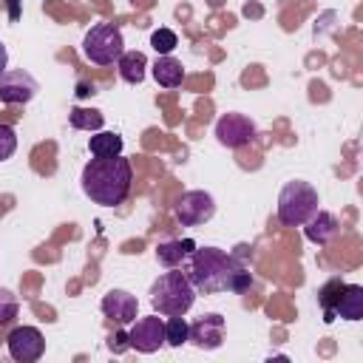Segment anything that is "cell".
Returning a JSON list of instances; mask_svg holds the SVG:
<instances>
[{
  "instance_id": "7c38bea8",
  "label": "cell",
  "mask_w": 363,
  "mask_h": 363,
  "mask_svg": "<svg viewBox=\"0 0 363 363\" xmlns=\"http://www.w3.org/2000/svg\"><path fill=\"white\" fill-rule=\"evenodd\" d=\"M193 346L204 349V352H213L224 343V318L218 312H207L201 315L196 323H190V340Z\"/></svg>"
},
{
  "instance_id": "8992f818",
  "label": "cell",
  "mask_w": 363,
  "mask_h": 363,
  "mask_svg": "<svg viewBox=\"0 0 363 363\" xmlns=\"http://www.w3.org/2000/svg\"><path fill=\"white\" fill-rule=\"evenodd\" d=\"M173 213L182 227H201L216 216V199L207 190H187L179 196Z\"/></svg>"
},
{
  "instance_id": "9c48e42d",
  "label": "cell",
  "mask_w": 363,
  "mask_h": 363,
  "mask_svg": "<svg viewBox=\"0 0 363 363\" xmlns=\"http://www.w3.org/2000/svg\"><path fill=\"white\" fill-rule=\"evenodd\" d=\"M6 346H9V354L17 363H34L45 352V337L37 326H17V329L9 332Z\"/></svg>"
},
{
  "instance_id": "3957f363",
  "label": "cell",
  "mask_w": 363,
  "mask_h": 363,
  "mask_svg": "<svg viewBox=\"0 0 363 363\" xmlns=\"http://www.w3.org/2000/svg\"><path fill=\"white\" fill-rule=\"evenodd\" d=\"M150 306H153V312H159V315H187L190 312V306H193V301H196V289H193V284L187 281V275L182 272V269H167V272H162L153 284H150Z\"/></svg>"
},
{
  "instance_id": "6da1fadb",
  "label": "cell",
  "mask_w": 363,
  "mask_h": 363,
  "mask_svg": "<svg viewBox=\"0 0 363 363\" xmlns=\"http://www.w3.org/2000/svg\"><path fill=\"white\" fill-rule=\"evenodd\" d=\"M182 272L196 292H247L252 286V272L238 264V255L218 247H196L184 261Z\"/></svg>"
},
{
  "instance_id": "44dd1931",
  "label": "cell",
  "mask_w": 363,
  "mask_h": 363,
  "mask_svg": "<svg viewBox=\"0 0 363 363\" xmlns=\"http://www.w3.org/2000/svg\"><path fill=\"white\" fill-rule=\"evenodd\" d=\"M190 340V323L184 320V315H170V320H164V343L179 349Z\"/></svg>"
},
{
  "instance_id": "ba28073f",
  "label": "cell",
  "mask_w": 363,
  "mask_h": 363,
  "mask_svg": "<svg viewBox=\"0 0 363 363\" xmlns=\"http://www.w3.org/2000/svg\"><path fill=\"white\" fill-rule=\"evenodd\" d=\"M128 340L130 349L142 352V354H153L164 346V320L159 315H147V318H136L128 329Z\"/></svg>"
},
{
  "instance_id": "484cf974",
  "label": "cell",
  "mask_w": 363,
  "mask_h": 363,
  "mask_svg": "<svg viewBox=\"0 0 363 363\" xmlns=\"http://www.w3.org/2000/svg\"><path fill=\"white\" fill-rule=\"evenodd\" d=\"M0 3L9 6V20H17V17H20V3H23V0H0Z\"/></svg>"
},
{
  "instance_id": "277c9868",
  "label": "cell",
  "mask_w": 363,
  "mask_h": 363,
  "mask_svg": "<svg viewBox=\"0 0 363 363\" xmlns=\"http://www.w3.org/2000/svg\"><path fill=\"white\" fill-rule=\"evenodd\" d=\"M320 199H318V190L303 182V179H295V182H286L278 193V221L284 227H301L315 210H318Z\"/></svg>"
},
{
  "instance_id": "5b68a950",
  "label": "cell",
  "mask_w": 363,
  "mask_h": 363,
  "mask_svg": "<svg viewBox=\"0 0 363 363\" xmlns=\"http://www.w3.org/2000/svg\"><path fill=\"white\" fill-rule=\"evenodd\" d=\"M125 51V40L116 23H96L82 37V54L94 65H113Z\"/></svg>"
},
{
  "instance_id": "4fadbf2b",
  "label": "cell",
  "mask_w": 363,
  "mask_h": 363,
  "mask_svg": "<svg viewBox=\"0 0 363 363\" xmlns=\"http://www.w3.org/2000/svg\"><path fill=\"white\" fill-rule=\"evenodd\" d=\"M301 227H303V235H306L312 244H320V247L329 244V241L340 233V221H337V216L329 213V210H320V207H318Z\"/></svg>"
},
{
  "instance_id": "603a6c76",
  "label": "cell",
  "mask_w": 363,
  "mask_h": 363,
  "mask_svg": "<svg viewBox=\"0 0 363 363\" xmlns=\"http://www.w3.org/2000/svg\"><path fill=\"white\" fill-rule=\"evenodd\" d=\"M17 309H20V303H17L14 292L0 286V326L9 323V320H14L17 318Z\"/></svg>"
},
{
  "instance_id": "7a4b0ae2",
  "label": "cell",
  "mask_w": 363,
  "mask_h": 363,
  "mask_svg": "<svg viewBox=\"0 0 363 363\" xmlns=\"http://www.w3.org/2000/svg\"><path fill=\"white\" fill-rule=\"evenodd\" d=\"M82 193L99 204V207H116L128 199L130 182H133V167L130 162L119 156H94L82 167Z\"/></svg>"
},
{
  "instance_id": "e0dca14e",
  "label": "cell",
  "mask_w": 363,
  "mask_h": 363,
  "mask_svg": "<svg viewBox=\"0 0 363 363\" xmlns=\"http://www.w3.org/2000/svg\"><path fill=\"white\" fill-rule=\"evenodd\" d=\"M119 65V77L130 85H139L145 79V68H147V57L142 51H122V57L116 60Z\"/></svg>"
},
{
  "instance_id": "9a60e30c",
  "label": "cell",
  "mask_w": 363,
  "mask_h": 363,
  "mask_svg": "<svg viewBox=\"0 0 363 363\" xmlns=\"http://www.w3.org/2000/svg\"><path fill=\"white\" fill-rule=\"evenodd\" d=\"M193 250H196V241H190V238H170V241H162V244L156 247V261H159L162 267L173 269V267H179Z\"/></svg>"
},
{
  "instance_id": "ac0fdd59",
  "label": "cell",
  "mask_w": 363,
  "mask_h": 363,
  "mask_svg": "<svg viewBox=\"0 0 363 363\" xmlns=\"http://www.w3.org/2000/svg\"><path fill=\"white\" fill-rule=\"evenodd\" d=\"M68 122H71V128H77V130H102V125H105V116H102V111H96V108H82V105H77V108H71L68 111Z\"/></svg>"
},
{
  "instance_id": "4316f807",
  "label": "cell",
  "mask_w": 363,
  "mask_h": 363,
  "mask_svg": "<svg viewBox=\"0 0 363 363\" xmlns=\"http://www.w3.org/2000/svg\"><path fill=\"white\" fill-rule=\"evenodd\" d=\"M77 94H79V96H94V94H96V85H94V82H79V85H77Z\"/></svg>"
},
{
  "instance_id": "30bf717a",
  "label": "cell",
  "mask_w": 363,
  "mask_h": 363,
  "mask_svg": "<svg viewBox=\"0 0 363 363\" xmlns=\"http://www.w3.org/2000/svg\"><path fill=\"white\" fill-rule=\"evenodd\" d=\"M40 82L23 68H6L0 77V99L6 105H26L37 96Z\"/></svg>"
},
{
  "instance_id": "83f0119b",
  "label": "cell",
  "mask_w": 363,
  "mask_h": 363,
  "mask_svg": "<svg viewBox=\"0 0 363 363\" xmlns=\"http://www.w3.org/2000/svg\"><path fill=\"white\" fill-rule=\"evenodd\" d=\"M9 68V51H6V45H3V40H0V77H3V71Z\"/></svg>"
},
{
  "instance_id": "5bb4252c",
  "label": "cell",
  "mask_w": 363,
  "mask_h": 363,
  "mask_svg": "<svg viewBox=\"0 0 363 363\" xmlns=\"http://www.w3.org/2000/svg\"><path fill=\"white\" fill-rule=\"evenodd\" d=\"M335 318L363 320V286L360 284H343L340 298L335 303Z\"/></svg>"
},
{
  "instance_id": "ffe728a7",
  "label": "cell",
  "mask_w": 363,
  "mask_h": 363,
  "mask_svg": "<svg viewBox=\"0 0 363 363\" xmlns=\"http://www.w3.org/2000/svg\"><path fill=\"white\" fill-rule=\"evenodd\" d=\"M343 284H346V281H340V278H329V281L320 286V292H318V301H320V306H323V320H326V323L335 320V303H337V298H340Z\"/></svg>"
},
{
  "instance_id": "52a82bcc",
  "label": "cell",
  "mask_w": 363,
  "mask_h": 363,
  "mask_svg": "<svg viewBox=\"0 0 363 363\" xmlns=\"http://www.w3.org/2000/svg\"><path fill=\"white\" fill-rule=\"evenodd\" d=\"M216 139H218V145L233 147V150L244 147V145H250L255 139V122L250 116H244V113H235V111L221 113L216 119Z\"/></svg>"
},
{
  "instance_id": "2e32d148",
  "label": "cell",
  "mask_w": 363,
  "mask_h": 363,
  "mask_svg": "<svg viewBox=\"0 0 363 363\" xmlns=\"http://www.w3.org/2000/svg\"><path fill=\"white\" fill-rule=\"evenodd\" d=\"M153 79H156V85H162V88H179L182 79H184V68H182V62H179L176 57L159 54L156 62H153Z\"/></svg>"
},
{
  "instance_id": "d4e9b609",
  "label": "cell",
  "mask_w": 363,
  "mask_h": 363,
  "mask_svg": "<svg viewBox=\"0 0 363 363\" xmlns=\"http://www.w3.org/2000/svg\"><path fill=\"white\" fill-rule=\"evenodd\" d=\"M108 349H111L113 354H122V352H128V349H130V340H128V332H125V329H119V332H113V335L108 337Z\"/></svg>"
},
{
  "instance_id": "cb8c5ba5",
  "label": "cell",
  "mask_w": 363,
  "mask_h": 363,
  "mask_svg": "<svg viewBox=\"0 0 363 363\" xmlns=\"http://www.w3.org/2000/svg\"><path fill=\"white\" fill-rule=\"evenodd\" d=\"M14 150H17V133H14V128H11V125L0 122V162L11 159V156H14Z\"/></svg>"
},
{
  "instance_id": "7402d4cb",
  "label": "cell",
  "mask_w": 363,
  "mask_h": 363,
  "mask_svg": "<svg viewBox=\"0 0 363 363\" xmlns=\"http://www.w3.org/2000/svg\"><path fill=\"white\" fill-rule=\"evenodd\" d=\"M150 45H153L156 54H170V51L179 45V37H176L173 28H156V31L150 34Z\"/></svg>"
},
{
  "instance_id": "8fae6325",
  "label": "cell",
  "mask_w": 363,
  "mask_h": 363,
  "mask_svg": "<svg viewBox=\"0 0 363 363\" xmlns=\"http://www.w3.org/2000/svg\"><path fill=\"white\" fill-rule=\"evenodd\" d=\"M102 315L119 326H130L136 320V312H139V301L133 292L128 289H108L102 295Z\"/></svg>"
},
{
  "instance_id": "d6986e66",
  "label": "cell",
  "mask_w": 363,
  "mask_h": 363,
  "mask_svg": "<svg viewBox=\"0 0 363 363\" xmlns=\"http://www.w3.org/2000/svg\"><path fill=\"white\" fill-rule=\"evenodd\" d=\"M91 156H119L122 153V136L113 130H96V136L88 139Z\"/></svg>"
}]
</instances>
